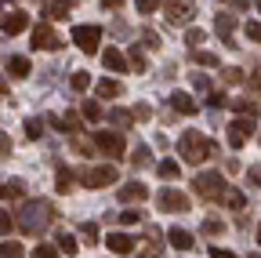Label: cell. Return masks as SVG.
Listing matches in <instances>:
<instances>
[{"mask_svg":"<svg viewBox=\"0 0 261 258\" xmlns=\"http://www.w3.org/2000/svg\"><path fill=\"white\" fill-rule=\"evenodd\" d=\"M167 240H171L178 251H189V247L196 244V240H192V233H189V229H181V225H174V229L167 233Z\"/></svg>","mask_w":261,"mask_h":258,"instance_id":"obj_17","label":"cell"},{"mask_svg":"<svg viewBox=\"0 0 261 258\" xmlns=\"http://www.w3.org/2000/svg\"><path fill=\"white\" fill-rule=\"evenodd\" d=\"M8 73H11L15 80H25V77H29V58L11 55V58H8Z\"/></svg>","mask_w":261,"mask_h":258,"instance_id":"obj_18","label":"cell"},{"mask_svg":"<svg viewBox=\"0 0 261 258\" xmlns=\"http://www.w3.org/2000/svg\"><path fill=\"white\" fill-rule=\"evenodd\" d=\"M156 207H160V211H167V215H181V211H189V197H185L181 189L167 185V189H160Z\"/></svg>","mask_w":261,"mask_h":258,"instance_id":"obj_3","label":"cell"},{"mask_svg":"<svg viewBox=\"0 0 261 258\" xmlns=\"http://www.w3.org/2000/svg\"><path fill=\"white\" fill-rule=\"evenodd\" d=\"M15 229V215L11 211H0V237H8Z\"/></svg>","mask_w":261,"mask_h":258,"instance_id":"obj_34","label":"cell"},{"mask_svg":"<svg viewBox=\"0 0 261 258\" xmlns=\"http://www.w3.org/2000/svg\"><path fill=\"white\" fill-rule=\"evenodd\" d=\"M214 29L221 33V40L236 44V40H232V29H236V15H232V11H218V15H214Z\"/></svg>","mask_w":261,"mask_h":258,"instance_id":"obj_13","label":"cell"},{"mask_svg":"<svg viewBox=\"0 0 261 258\" xmlns=\"http://www.w3.org/2000/svg\"><path fill=\"white\" fill-rule=\"evenodd\" d=\"M250 258H261V254H250Z\"/></svg>","mask_w":261,"mask_h":258,"instance_id":"obj_55","label":"cell"},{"mask_svg":"<svg viewBox=\"0 0 261 258\" xmlns=\"http://www.w3.org/2000/svg\"><path fill=\"white\" fill-rule=\"evenodd\" d=\"M76 247H80V244H76L73 233H58V251H62V254H76Z\"/></svg>","mask_w":261,"mask_h":258,"instance_id":"obj_26","label":"cell"},{"mask_svg":"<svg viewBox=\"0 0 261 258\" xmlns=\"http://www.w3.org/2000/svg\"><path fill=\"white\" fill-rule=\"evenodd\" d=\"M225 80H228V84H243L247 77H243L240 69H225Z\"/></svg>","mask_w":261,"mask_h":258,"instance_id":"obj_45","label":"cell"},{"mask_svg":"<svg viewBox=\"0 0 261 258\" xmlns=\"http://www.w3.org/2000/svg\"><path fill=\"white\" fill-rule=\"evenodd\" d=\"M69 11H73V0H55L47 8V18H69Z\"/></svg>","mask_w":261,"mask_h":258,"instance_id":"obj_23","label":"cell"},{"mask_svg":"<svg viewBox=\"0 0 261 258\" xmlns=\"http://www.w3.org/2000/svg\"><path fill=\"white\" fill-rule=\"evenodd\" d=\"M211 258H236V254L225 251V247H211Z\"/></svg>","mask_w":261,"mask_h":258,"instance_id":"obj_48","label":"cell"},{"mask_svg":"<svg viewBox=\"0 0 261 258\" xmlns=\"http://www.w3.org/2000/svg\"><path fill=\"white\" fill-rule=\"evenodd\" d=\"M163 15L174 26H185L192 18V0H163Z\"/></svg>","mask_w":261,"mask_h":258,"instance_id":"obj_8","label":"cell"},{"mask_svg":"<svg viewBox=\"0 0 261 258\" xmlns=\"http://www.w3.org/2000/svg\"><path fill=\"white\" fill-rule=\"evenodd\" d=\"M225 102H228V99H225L221 91H211V95H207V106H211V109H218V106H225Z\"/></svg>","mask_w":261,"mask_h":258,"instance_id":"obj_41","label":"cell"},{"mask_svg":"<svg viewBox=\"0 0 261 258\" xmlns=\"http://www.w3.org/2000/svg\"><path fill=\"white\" fill-rule=\"evenodd\" d=\"M225 4H232V8H236V11H247V8H250V4H254V0H225Z\"/></svg>","mask_w":261,"mask_h":258,"instance_id":"obj_47","label":"cell"},{"mask_svg":"<svg viewBox=\"0 0 261 258\" xmlns=\"http://www.w3.org/2000/svg\"><path fill=\"white\" fill-rule=\"evenodd\" d=\"M33 258H62V251L55 244H37L33 247Z\"/></svg>","mask_w":261,"mask_h":258,"instance_id":"obj_30","label":"cell"},{"mask_svg":"<svg viewBox=\"0 0 261 258\" xmlns=\"http://www.w3.org/2000/svg\"><path fill=\"white\" fill-rule=\"evenodd\" d=\"M73 40H76V48L84 55H94L98 44H102V26H76L73 29Z\"/></svg>","mask_w":261,"mask_h":258,"instance_id":"obj_4","label":"cell"},{"mask_svg":"<svg viewBox=\"0 0 261 258\" xmlns=\"http://www.w3.org/2000/svg\"><path fill=\"white\" fill-rule=\"evenodd\" d=\"M0 95H8V80H0Z\"/></svg>","mask_w":261,"mask_h":258,"instance_id":"obj_52","label":"cell"},{"mask_svg":"<svg viewBox=\"0 0 261 258\" xmlns=\"http://www.w3.org/2000/svg\"><path fill=\"white\" fill-rule=\"evenodd\" d=\"M135 8H138L142 15H152V11H160V8H163V0H135Z\"/></svg>","mask_w":261,"mask_h":258,"instance_id":"obj_33","label":"cell"},{"mask_svg":"<svg viewBox=\"0 0 261 258\" xmlns=\"http://www.w3.org/2000/svg\"><path fill=\"white\" fill-rule=\"evenodd\" d=\"M127 58H130V66H135L138 73H145V55H142L138 48H130V51H127Z\"/></svg>","mask_w":261,"mask_h":258,"instance_id":"obj_35","label":"cell"},{"mask_svg":"<svg viewBox=\"0 0 261 258\" xmlns=\"http://www.w3.org/2000/svg\"><path fill=\"white\" fill-rule=\"evenodd\" d=\"M62 120H65V135H76V131H80V116H76V113H65Z\"/></svg>","mask_w":261,"mask_h":258,"instance_id":"obj_36","label":"cell"},{"mask_svg":"<svg viewBox=\"0 0 261 258\" xmlns=\"http://www.w3.org/2000/svg\"><path fill=\"white\" fill-rule=\"evenodd\" d=\"M80 113H84V120H102V106H98L94 99H87V102L80 106Z\"/></svg>","mask_w":261,"mask_h":258,"instance_id":"obj_28","label":"cell"},{"mask_svg":"<svg viewBox=\"0 0 261 258\" xmlns=\"http://www.w3.org/2000/svg\"><path fill=\"white\" fill-rule=\"evenodd\" d=\"M109 120H113V124H116V127H123V124H127V127H130V124H135V120H138V116H135V113H127V109H113V113H109Z\"/></svg>","mask_w":261,"mask_h":258,"instance_id":"obj_29","label":"cell"},{"mask_svg":"<svg viewBox=\"0 0 261 258\" xmlns=\"http://www.w3.org/2000/svg\"><path fill=\"white\" fill-rule=\"evenodd\" d=\"M254 8H257V11H261V0H254Z\"/></svg>","mask_w":261,"mask_h":258,"instance_id":"obj_53","label":"cell"},{"mask_svg":"<svg viewBox=\"0 0 261 258\" xmlns=\"http://www.w3.org/2000/svg\"><path fill=\"white\" fill-rule=\"evenodd\" d=\"M0 29H4L8 37H18V33H25V29H29V15H25V11H8L4 18H0Z\"/></svg>","mask_w":261,"mask_h":258,"instance_id":"obj_11","label":"cell"},{"mask_svg":"<svg viewBox=\"0 0 261 258\" xmlns=\"http://www.w3.org/2000/svg\"><path fill=\"white\" fill-rule=\"evenodd\" d=\"M123 4V0H106V8H120Z\"/></svg>","mask_w":261,"mask_h":258,"instance_id":"obj_51","label":"cell"},{"mask_svg":"<svg viewBox=\"0 0 261 258\" xmlns=\"http://www.w3.org/2000/svg\"><path fill=\"white\" fill-rule=\"evenodd\" d=\"M40 135H44V124H40L37 116H29V120H25V138H40Z\"/></svg>","mask_w":261,"mask_h":258,"instance_id":"obj_32","label":"cell"},{"mask_svg":"<svg viewBox=\"0 0 261 258\" xmlns=\"http://www.w3.org/2000/svg\"><path fill=\"white\" fill-rule=\"evenodd\" d=\"M247 178H250L254 185H261V168H250V171H247Z\"/></svg>","mask_w":261,"mask_h":258,"instance_id":"obj_50","label":"cell"},{"mask_svg":"<svg viewBox=\"0 0 261 258\" xmlns=\"http://www.w3.org/2000/svg\"><path fill=\"white\" fill-rule=\"evenodd\" d=\"M37 51H58L62 48V37L55 33V29L47 26V22H40V26H33V40H29Z\"/></svg>","mask_w":261,"mask_h":258,"instance_id":"obj_6","label":"cell"},{"mask_svg":"<svg viewBox=\"0 0 261 258\" xmlns=\"http://www.w3.org/2000/svg\"><path fill=\"white\" fill-rule=\"evenodd\" d=\"M84 182H87L91 189H106V185H113V182H116V168H113V164L87 168V171H84Z\"/></svg>","mask_w":261,"mask_h":258,"instance_id":"obj_7","label":"cell"},{"mask_svg":"<svg viewBox=\"0 0 261 258\" xmlns=\"http://www.w3.org/2000/svg\"><path fill=\"white\" fill-rule=\"evenodd\" d=\"M80 233H84L87 240H98V225H94V222H84V225H80Z\"/></svg>","mask_w":261,"mask_h":258,"instance_id":"obj_44","label":"cell"},{"mask_svg":"<svg viewBox=\"0 0 261 258\" xmlns=\"http://www.w3.org/2000/svg\"><path fill=\"white\" fill-rule=\"evenodd\" d=\"M94 149H102L106 156H120L123 153V138L116 131H94Z\"/></svg>","mask_w":261,"mask_h":258,"instance_id":"obj_9","label":"cell"},{"mask_svg":"<svg viewBox=\"0 0 261 258\" xmlns=\"http://www.w3.org/2000/svg\"><path fill=\"white\" fill-rule=\"evenodd\" d=\"M25 215H29V218H22V229H25V233H37L40 225H44V215H51V211H47V207H40V204H29V207H25Z\"/></svg>","mask_w":261,"mask_h":258,"instance_id":"obj_12","label":"cell"},{"mask_svg":"<svg viewBox=\"0 0 261 258\" xmlns=\"http://www.w3.org/2000/svg\"><path fill=\"white\" fill-rule=\"evenodd\" d=\"M102 66H106V69H113V73H123V69H127V58H123V51L106 48V51H102Z\"/></svg>","mask_w":261,"mask_h":258,"instance_id":"obj_16","label":"cell"},{"mask_svg":"<svg viewBox=\"0 0 261 258\" xmlns=\"http://www.w3.org/2000/svg\"><path fill=\"white\" fill-rule=\"evenodd\" d=\"M94 91L102 95V99H120V95H123V84H116V80H98Z\"/></svg>","mask_w":261,"mask_h":258,"instance_id":"obj_19","label":"cell"},{"mask_svg":"<svg viewBox=\"0 0 261 258\" xmlns=\"http://www.w3.org/2000/svg\"><path fill=\"white\" fill-rule=\"evenodd\" d=\"M149 197V189L142 185V182H127V185H120V200L123 204H142Z\"/></svg>","mask_w":261,"mask_h":258,"instance_id":"obj_14","label":"cell"},{"mask_svg":"<svg viewBox=\"0 0 261 258\" xmlns=\"http://www.w3.org/2000/svg\"><path fill=\"white\" fill-rule=\"evenodd\" d=\"M69 87H73L76 95H84V91L91 87V73H84V69H76V73H73V80H69Z\"/></svg>","mask_w":261,"mask_h":258,"instance_id":"obj_24","label":"cell"},{"mask_svg":"<svg viewBox=\"0 0 261 258\" xmlns=\"http://www.w3.org/2000/svg\"><path fill=\"white\" fill-rule=\"evenodd\" d=\"M178 175H181V164H178V160H160V178L174 182Z\"/></svg>","mask_w":261,"mask_h":258,"instance_id":"obj_22","label":"cell"},{"mask_svg":"<svg viewBox=\"0 0 261 258\" xmlns=\"http://www.w3.org/2000/svg\"><path fill=\"white\" fill-rule=\"evenodd\" d=\"M250 138H254V120L250 116H236L232 124H228V146L232 149H243Z\"/></svg>","mask_w":261,"mask_h":258,"instance_id":"obj_5","label":"cell"},{"mask_svg":"<svg viewBox=\"0 0 261 258\" xmlns=\"http://www.w3.org/2000/svg\"><path fill=\"white\" fill-rule=\"evenodd\" d=\"M4 156H11V135L0 131V160H4Z\"/></svg>","mask_w":261,"mask_h":258,"instance_id":"obj_39","label":"cell"},{"mask_svg":"<svg viewBox=\"0 0 261 258\" xmlns=\"http://www.w3.org/2000/svg\"><path fill=\"white\" fill-rule=\"evenodd\" d=\"M243 29H247V37H250L254 44H261V22H247Z\"/></svg>","mask_w":261,"mask_h":258,"instance_id":"obj_38","label":"cell"},{"mask_svg":"<svg viewBox=\"0 0 261 258\" xmlns=\"http://www.w3.org/2000/svg\"><path fill=\"white\" fill-rule=\"evenodd\" d=\"M196 62H203V66H218V55H211V51H196Z\"/></svg>","mask_w":261,"mask_h":258,"instance_id":"obj_43","label":"cell"},{"mask_svg":"<svg viewBox=\"0 0 261 258\" xmlns=\"http://www.w3.org/2000/svg\"><path fill=\"white\" fill-rule=\"evenodd\" d=\"M203 233L207 237H221L225 233V222L221 218H203Z\"/></svg>","mask_w":261,"mask_h":258,"instance_id":"obj_31","label":"cell"},{"mask_svg":"<svg viewBox=\"0 0 261 258\" xmlns=\"http://www.w3.org/2000/svg\"><path fill=\"white\" fill-rule=\"evenodd\" d=\"M203 40H207V37H203V29H189V33H185V44H189V48H200Z\"/></svg>","mask_w":261,"mask_h":258,"instance_id":"obj_37","label":"cell"},{"mask_svg":"<svg viewBox=\"0 0 261 258\" xmlns=\"http://www.w3.org/2000/svg\"><path fill=\"white\" fill-rule=\"evenodd\" d=\"M120 222H123V225H138V222H142V211H123Z\"/></svg>","mask_w":261,"mask_h":258,"instance_id":"obj_42","label":"cell"},{"mask_svg":"<svg viewBox=\"0 0 261 258\" xmlns=\"http://www.w3.org/2000/svg\"><path fill=\"white\" fill-rule=\"evenodd\" d=\"M232 109H236V116H257V102L254 99H232Z\"/></svg>","mask_w":261,"mask_h":258,"instance_id":"obj_20","label":"cell"},{"mask_svg":"<svg viewBox=\"0 0 261 258\" xmlns=\"http://www.w3.org/2000/svg\"><path fill=\"white\" fill-rule=\"evenodd\" d=\"M257 244H261V225H257Z\"/></svg>","mask_w":261,"mask_h":258,"instance_id":"obj_54","label":"cell"},{"mask_svg":"<svg viewBox=\"0 0 261 258\" xmlns=\"http://www.w3.org/2000/svg\"><path fill=\"white\" fill-rule=\"evenodd\" d=\"M171 106H174L178 113H185V116H196V113H200V106H196L192 95H185V91H174V95H171Z\"/></svg>","mask_w":261,"mask_h":258,"instance_id":"obj_15","label":"cell"},{"mask_svg":"<svg viewBox=\"0 0 261 258\" xmlns=\"http://www.w3.org/2000/svg\"><path fill=\"white\" fill-rule=\"evenodd\" d=\"M55 189H58V193H69V189H73V171L58 168V175H55Z\"/></svg>","mask_w":261,"mask_h":258,"instance_id":"obj_25","label":"cell"},{"mask_svg":"<svg viewBox=\"0 0 261 258\" xmlns=\"http://www.w3.org/2000/svg\"><path fill=\"white\" fill-rule=\"evenodd\" d=\"M135 116H138V120H149V116H152V109H149V106H138V109H135Z\"/></svg>","mask_w":261,"mask_h":258,"instance_id":"obj_49","label":"cell"},{"mask_svg":"<svg viewBox=\"0 0 261 258\" xmlns=\"http://www.w3.org/2000/svg\"><path fill=\"white\" fill-rule=\"evenodd\" d=\"M0 258H25V247L18 240H4L0 244Z\"/></svg>","mask_w":261,"mask_h":258,"instance_id":"obj_21","label":"cell"},{"mask_svg":"<svg viewBox=\"0 0 261 258\" xmlns=\"http://www.w3.org/2000/svg\"><path fill=\"white\" fill-rule=\"evenodd\" d=\"M225 207H232V211H243V207H247L243 193H240V189H228V193H225Z\"/></svg>","mask_w":261,"mask_h":258,"instance_id":"obj_27","label":"cell"},{"mask_svg":"<svg viewBox=\"0 0 261 258\" xmlns=\"http://www.w3.org/2000/svg\"><path fill=\"white\" fill-rule=\"evenodd\" d=\"M178 149H181V156L189 160V164H203L207 156H218V146L207 135H200V131H185L178 138Z\"/></svg>","mask_w":261,"mask_h":258,"instance_id":"obj_1","label":"cell"},{"mask_svg":"<svg viewBox=\"0 0 261 258\" xmlns=\"http://www.w3.org/2000/svg\"><path fill=\"white\" fill-rule=\"evenodd\" d=\"M130 164H138V168H142V164H149V149H145V146H138V149H135V156H130Z\"/></svg>","mask_w":261,"mask_h":258,"instance_id":"obj_40","label":"cell"},{"mask_svg":"<svg viewBox=\"0 0 261 258\" xmlns=\"http://www.w3.org/2000/svg\"><path fill=\"white\" fill-rule=\"evenodd\" d=\"M196 197H200V200H221L225 204V193L228 189H232V185H228L225 182V175H218V171H203V175H196Z\"/></svg>","mask_w":261,"mask_h":258,"instance_id":"obj_2","label":"cell"},{"mask_svg":"<svg viewBox=\"0 0 261 258\" xmlns=\"http://www.w3.org/2000/svg\"><path fill=\"white\" fill-rule=\"evenodd\" d=\"M106 247H109L113 254H120V258H127V254H135V247H138V240H135V237H127V233H109V237H106Z\"/></svg>","mask_w":261,"mask_h":258,"instance_id":"obj_10","label":"cell"},{"mask_svg":"<svg viewBox=\"0 0 261 258\" xmlns=\"http://www.w3.org/2000/svg\"><path fill=\"white\" fill-rule=\"evenodd\" d=\"M142 40H145V48H160V37H156V33H149V29L142 33Z\"/></svg>","mask_w":261,"mask_h":258,"instance_id":"obj_46","label":"cell"}]
</instances>
